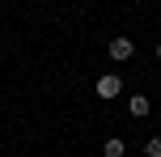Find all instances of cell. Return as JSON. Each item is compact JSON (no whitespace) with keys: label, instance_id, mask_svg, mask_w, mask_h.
Wrapping results in <instances>:
<instances>
[{"label":"cell","instance_id":"1","mask_svg":"<svg viewBox=\"0 0 161 157\" xmlns=\"http://www.w3.org/2000/svg\"><path fill=\"white\" fill-rule=\"evenodd\" d=\"M93 93H97V98H102V102H110V98H119V93H123V76H114V72H106V76H97V81H93Z\"/></svg>","mask_w":161,"mask_h":157},{"label":"cell","instance_id":"2","mask_svg":"<svg viewBox=\"0 0 161 157\" xmlns=\"http://www.w3.org/2000/svg\"><path fill=\"white\" fill-rule=\"evenodd\" d=\"M106 55H110L114 64H123V59H131V55H136V42H131L127 34H119V38H110V47H106Z\"/></svg>","mask_w":161,"mask_h":157},{"label":"cell","instance_id":"3","mask_svg":"<svg viewBox=\"0 0 161 157\" xmlns=\"http://www.w3.org/2000/svg\"><path fill=\"white\" fill-rule=\"evenodd\" d=\"M127 110H131V119H144V115H148V98H144V93H131Z\"/></svg>","mask_w":161,"mask_h":157},{"label":"cell","instance_id":"4","mask_svg":"<svg viewBox=\"0 0 161 157\" xmlns=\"http://www.w3.org/2000/svg\"><path fill=\"white\" fill-rule=\"evenodd\" d=\"M123 153H127V144H123L119 136H110V140L102 144V157H123Z\"/></svg>","mask_w":161,"mask_h":157},{"label":"cell","instance_id":"5","mask_svg":"<svg viewBox=\"0 0 161 157\" xmlns=\"http://www.w3.org/2000/svg\"><path fill=\"white\" fill-rule=\"evenodd\" d=\"M144 157H161V136H148L144 140Z\"/></svg>","mask_w":161,"mask_h":157},{"label":"cell","instance_id":"6","mask_svg":"<svg viewBox=\"0 0 161 157\" xmlns=\"http://www.w3.org/2000/svg\"><path fill=\"white\" fill-rule=\"evenodd\" d=\"M157 64H161V42H157Z\"/></svg>","mask_w":161,"mask_h":157},{"label":"cell","instance_id":"7","mask_svg":"<svg viewBox=\"0 0 161 157\" xmlns=\"http://www.w3.org/2000/svg\"><path fill=\"white\" fill-rule=\"evenodd\" d=\"M0 149H4V144H0Z\"/></svg>","mask_w":161,"mask_h":157}]
</instances>
